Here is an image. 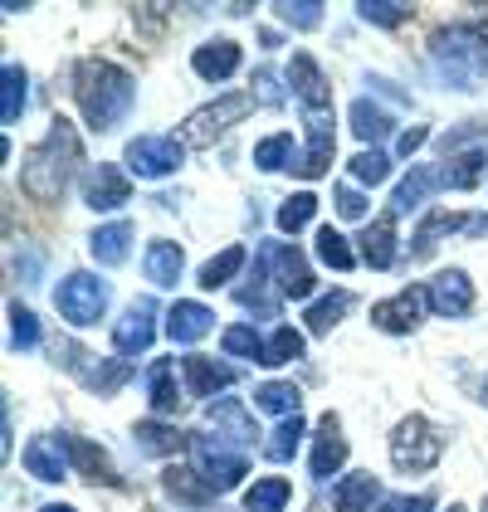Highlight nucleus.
<instances>
[{
	"label": "nucleus",
	"mask_w": 488,
	"mask_h": 512,
	"mask_svg": "<svg viewBox=\"0 0 488 512\" xmlns=\"http://www.w3.org/2000/svg\"><path fill=\"white\" fill-rule=\"evenodd\" d=\"M108 298H113L108 278L88 274V269L64 274V283L54 288V308H59V317H64V322H74V327H93L98 317L108 313Z\"/></svg>",
	"instance_id": "obj_6"
},
{
	"label": "nucleus",
	"mask_w": 488,
	"mask_h": 512,
	"mask_svg": "<svg viewBox=\"0 0 488 512\" xmlns=\"http://www.w3.org/2000/svg\"><path fill=\"white\" fill-rule=\"evenodd\" d=\"M244 259H249V254H244V244H225L215 259H205V264H201V274H196V278H201V288H210V293H215L220 283H230V278L244 269Z\"/></svg>",
	"instance_id": "obj_37"
},
{
	"label": "nucleus",
	"mask_w": 488,
	"mask_h": 512,
	"mask_svg": "<svg viewBox=\"0 0 488 512\" xmlns=\"http://www.w3.org/2000/svg\"><path fill=\"white\" fill-rule=\"evenodd\" d=\"M352 303H357V298H352L347 288H337V293H327V298H318V303H308V313H303L308 332H313V337H327L342 317L352 313Z\"/></svg>",
	"instance_id": "obj_30"
},
{
	"label": "nucleus",
	"mask_w": 488,
	"mask_h": 512,
	"mask_svg": "<svg viewBox=\"0 0 488 512\" xmlns=\"http://www.w3.org/2000/svg\"><path fill=\"white\" fill-rule=\"evenodd\" d=\"M298 356H303V332L274 327V337L264 342V366H288V361H298Z\"/></svg>",
	"instance_id": "obj_46"
},
{
	"label": "nucleus",
	"mask_w": 488,
	"mask_h": 512,
	"mask_svg": "<svg viewBox=\"0 0 488 512\" xmlns=\"http://www.w3.org/2000/svg\"><path fill=\"white\" fill-rule=\"evenodd\" d=\"M357 244H362V249H357V259H362V264H371V269H391V264H396V254H401V249H396V244H401V239H396V215L371 220Z\"/></svg>",
	"instance_id": "obj_22"
},
{
	"label": "nucleus",
	"mask_w": 488,
	"mask_h": 512,
	"mask_svg": "<svg viewBox=\"0 0 488 512\" xmlns=\"http://www.w3.org/2000/svg\"><path fill=\"white\" fill-rule=\"evenodd\" d=\"M191 454H196V473H201L215 493H230L244 473H249L244 449H230L225 439H210V434H196V439H191Z\"/></svg>",
	"instance_id": "obj_10"
},
{
	"label": "nucleus",
	"mask_w": 488,
	"mask_h": 512,
	"mask_svg": "<svg viewBox=\"0 0 488 512\" xmlns=\"http://www.w3.org/2000/svg\"><path fill=\"white\" fill-rule=\"evenodd\" d=\"M132 439H137V449H142V454H152V459H171V454L191 449V439H196V434H181L176 425H162V420H142V425L132 430Z\"/></svg>",
	"instance_id": "obj_27"
},
{
	"label": "nucleus",
	"mask_w": 488,
	"mask_h": 512,
	"mask_svg": "<svg viewBox=\"0 0 488 512\" xmlns=\"http://www.w3.org/2000/svg\"><path fill=\"white\" fill-rule=\"evenodd\" d=\"M484 512H488V498H484Z\"/></svg>",
	"instance_id": "obj_57"
},
{
	"label": "nucleus",
	"mask_w": 488,
	"mask_h": 512,
	"mask_svg": "<svg viewBox=\"0 0 488 512\" xmlns=\"http://www.w3.org/2000/svg\"><path fill=\"white\" fill-rule=\"evenodd\" d=\"M152 342H157V308L142 298L113 322V347H118V356H142Z\"/></svg>",
	"instance_id": "obj_16"
},
{
	"label": "nucleus",
	"mask_w": 488,
	"mask_h": 512,
	"mask_svg": "<svg viewBox=\"0 0 488 512\" xmlns=\"http://www.w3.org/2000/svg\"><path fill=\"white\" fill-rule=\"evenodd\" d=\"M440 454H445V430L430 425L425 415H406V420L391 430V469L425 473L440 464Z\"/></svg>",
	"instance_id": "obj_5"
},
{
	"label": "nucleus",
	"mask_w": 488,
	"mask_h": 512,
	"mask_svg": "<svg viewBox=\"0 0 488 512\" xmlns=\"http://www.w3.org/2000/svg\"><path fill=\"white\" fill-rule=\"evenodd\" d=\"M40 512H79V508H69V503H49V508H40Z\"/></svg>",
	"instance_id": "obj_54"
},
{
	"label": "nucleus",
	"mask_w": 488,
	"mask_h": 512,
	"mask_svg": "<svg viewBox=\"0 0 488 512\" xmlns=\"http://www.w3.org/2000/svg\"><path fill=\"white\" fill-rule=\"evenodd\" d=\"M425 308L435 317H464L474 313V283L464 269H445L425 283Z\"/></svg>",
	"instance_id": "obj_12"
},
{
	"label": "nucleus",
	"mask_w": 488,
	"mask_h": 512,
	"mask_svg": "<svg viewBox=\"0 0 488 512\" xmlns=\"http://www.w3.org/2000/svg\"><path fill=\"white\" fill-rule=\"evenodd\" d=\"M293 161H298L293 132H274V137H264V142L254 147V166H259V171H293Z\"/></svg>",
	"instance_id": "obj_36"
},
{
	"label": "nucleus",
	"mask_w": 488,
	"mask_h": 512,
	"mask_svg": "<svg viewBox=\"0 0 488 512\" xmlns=\"http://www.w3.org/2000/svg\"><path fill=\"white\" fill-rule=\"evenodd\" d=\"M240 44L235 40H205L196 54H191V69L201 74L205 83H225L235 79V69H240Z\"/></svg>",
	"instance_id": "obj_21"
},
{
	"label": "nucleus",
	"mask_w": 488,
	"mask_h": 512,
	"mask_svg": "<svg viewBox=\"0 0 488 512\" xmlns=\"http://www.w3.org/2000/svg\"><path fill=\"white\" fill-rule=\"evenodd\" d=\"M40 274H44V254L40 249H20L15 254V278L20 283H40Z\"/></svg>",
	"instance_id": "obj_52"
},
{
	"label": "nucleus",
	"mask_w": 488,
	"mask_h": 512,
	"mask_svg": "<svg viewBox=\"0 0 488 512\" xmlns=\"http://www.w3.org/2000/svg\"><path fill=\"white\" fill-rule=\"evenodd\" d=\"M313 215H318V196H313V191H298V196H288L284 205H279L274 225H279L284 235H298V230H303Z\"/></svg>",
	"instance_id": "obj_42"
},
{
	"label": "nucleus",
	"mask_w": 488,
	"mask_h": 512,
	"mask_svg": "<svg viewBox=\"0 0 488 512\" xmlns=\"http://www.w3.org/2000/svg\"><path fill=\"white\" fill-rule=\"evenodd\" d=\"M332 200H337V215H342V220H362L366 215V196L362 191H352V186H337Z\"/></svg>",
	"instance_id": "obj_51"
},
{
	"label": "nucleus",
	"mask_w": 488,
	"mask_h": 512,
	"mask_svg": "<svg viewBox=\"0 0 488 512\" xmlns=\"http://www.w3.org/2000/svg\"><path fill=\"white\" fill-rule=\"evenodd\" d=\"M59 444H64V454H69V464L88 478V483H118V469L108 464V454L98 449V444H88V439H79V434H59Z\"/></svg>",
	"instance_id": "obj_24"
},
{
	"label": "nucleus",
	"mask_w": 488,
	"mask_h": 512,
	"mask_svg": "<svg viewBox=\"0 0 488 512\" xmlns=\"http://www.w3.org/2000/svg\"><path fill=\"white\" fill-rule=\"evenodd\" d=\"M142 269H147V283L176 288V283H181V269H186V254H181V244H171V239H152Z\"/></svg>",
	"instance_id": "obj_26"
},
{
	"label": "nucleus",
	"mask_w": 488,
	"mask_h": 512,
	"mask_svg": "<svg viewBox=\"0 0 488 512\" xmlns=\"http://www.w3.org/2000/svg\"><path fill=\"white\" fill-rule=\"evenodd\" d=\"M318 259H323L327 269H337V274H347V269L357 264V254H352V244H347V239L337 235L332 225H323V230H318Z\"/></svg>",
	"instance_id": "obj_44"
},
{
	"label": "nucleus",
	"mask_w": 488,
	"mask_h": 512,
	"mask_svg": "<svg viewBox=\"0 0 488 512\" xmlns=\"http://www.w3.org/2000/svg\"><path fill=\"white\" fill-rule=\"evenodd\" d=\"M205 430H215V439H225L230 449H249L259 439L254 415L244 410V400H210L205 405Z\"/></svg>",
	"instance_id": "obj_13"
},
{
	"label": "nucleus",
	"mask_w": 488,
	"mask_h": 512,
	"mask_svg": "<svg viewBox=\"0 0 488 512\" xmlns=\"http://www.w3.org/2000/svg\"><path fill=\"white\" fill-rule=\"evenodd\" d=\"M20 464H25V473H30V478H40V483H59V478L69 473L64 444H59V439H49V434H40V439H30V444H25Z\"/></svg>",
	"instance_id": "obj_23"
},
{
	"label": "nucleus",
	"mask_w": 488,
	"mask_h": 512,
	"mask_svg": "<svg viewBox=\"0 0 488 512\" xmlns=\"http://www.w3.org/2000/svg\"><path fill=\"white\" fill-rule=\"evenodd\" d=\"M254 405L264 410V415H298V405H303V395L293 381H264L259 391H254Z\"/></svg>",
	"instance_id": "obj_39"
},
{
	"label": "nucleus",
	"mask_w": 488,
	"mask_h": 512,
	"mask_svg": "<svg viewBox=\"0 0 488 512\" xmlns=\"http://www.w3.org/2000/svg\"><path fill=\"white\" fill-rule=\"evenodd\" d=\"M59 356H69L64 361V371H74L88 391H98V395H113V391H122L127 381H132V361H103V356H88V352H79L74 342H59L54 347V361Z\"/></svg>",
	"instance_id": "obj_11"
},
{
	"label": "nucleus",
	"mask_w": 488,
	"mask_h": 512,
	"mask_svg": "<svg viewBox=\"0 0 488 512\" xmlns=\"http://www.w3.org/2000/svg\"><path fill=\"white\" fill-rule=\"evenodd\" d=\"M10 347L15 352H35L40 347V317L25 303H10Z\"/></svg>",
	"instance_id": "obj_43"
},
{
	"label": "nucleus",
	"mask_w": 488,
	"mask_h": 512,
	"mask_svg": "<svg viewBox=\"0 0 488 512\" xmlns=\"http://www.w3.org/2000/svg\"><path fill=\"white\" fill-rule=\"evenodd\" d=\"M381 498V478L376 473H347L337 488H332V512H371V503Z\"/></svg>",
	"instance_id": "obj_25"
},
{
	"label": "nucleus",
	"mask_w": 488,
	"mask_h": 512,
	"mask_svg": "<svg viewBox=\"0 0 488 512\" xmlns=\"http://www.w3.org/2000/svg\"><path fill=\"white\" fill-rule=\"evenodd\" d=\"M181 376H186V391L201 395V400H210L215 391H230L235 381H240V371L235 366H225V361H215V356H181Z\"/></svg>",
	"instance_id": "obj_17"
},
{
	"label": "nucleus",
	"mask_w": 488,
	"mask_h": 512,
	"mask_svg": "<svg viewBox=\"0 0 488 512\" xmlns=\"http://www.w3.org/2000/svg\"><path fill=\"white\" fill-rule=\"evenodd\" d=\"M376 512H435V498H430V493H415V498L396 493V498H381Z\"/></svg>",
	"instance_id": "obj_50"
},
{
	"label": "nucleus",
	"mask_w": 488,
	"mask_h": 512,
	"mask_svg": "<svg viewBox=\"0 0 488 512\" xmlns=\"http://www.w3.org/2000/svg\"><path fill=\"white\" fill-rule=\"evenodd\" d=\"M210 327H215V313H210L205 303H196V298H181V303H171V308H166V337H171L176 347L201 342Z\"/></svg>",
	"instance_id": "obj_18"
},
{
	"label": "nucleus",
	"mask_w": 488,
	"mask_h": 512,
	"mask_svg": "<svg viewBox=\"0 0 488 512\" xmlns=\"http://www.w3.org/2000/svg\"><path fill=\"white\" fill-rule=\"evenodd\" d=\"M220 347H225V356H249V361L264 366V337H259L254 327H244V322L220 332Z\"/></svg>",
	"instance_id": "obj_45"
},
{
	"label": "nucleus",
	"mask_w": 488,
	"mask_h": 512,
	"mask_svg": "<svg viewBox=\"0 0 488 512\" xmlns=\"http://www.w3.org/2000/svg\"><path fill=\"white\" fill-rule=\"evenodd\" d=\"M347 118H352V132H357L362 142H381V137L396 127V122H391V113H386V108H376L371 98H357V103L347 108Z\"/></svg>",
	"instance_id": "obj_35"
},
{
	"label": "nucleus",
	"mask_w": 488,
	"mask_h": 512,
	"mask_svg": "<svg viewBox=\"0 0 488 512\" xmlns=\"http://www.w3.org/2000/svg\"><path fill=\"white\" fill-rule=\"evenodd\" d=\"M79 166H83L79 127L69 118H54L49 132H44L40 142L25 152V161H20V191L35 200V205H59Z\"/></svg>",
	"instance_id": "obj_1"
},
{
	"label": "nucleus",
	"mask_w": 488,
	"mask_h": 512,
	"mask_svg": "<svg viewBox=\"0 0 488 512\" xmlns=\"http://www.w3.org/2000/svg\"><path fill=\"white\" fill-rule=\"evenodd\" d=\"M308 434V425H303V415H288V420H279V430L269 434V444H264V454L274 459V464H288L293 454H298V439Z\"/></svg>",
	"instance_id": "obj_41"
},
{
	"label": "nucleus",
	"mask_w": 488,
	"mask_h": 512,
	"mask_svg": "<svg viewBox=\"0 0 488 512\" xmlns=\"http://www.w3.org/2000/svg\"><path fill=\"white\" fill-rule=\"evenodd\" d=\"M488 166V147H469V152H454L445 161V186L449 191H474L479 186V171Z\"/></svg>",
	"instance_id": "obj_34"
},
{
	"label": "nucleus",
	"mask_w": 488,
	"mask_h": 512,
	"mask_svg": "<svg viewBox=\"0 0 488 512\" xmlns=\"http://www.w3.org/2000/svg\"><path fill=\"white\" fill-rule=\"evenodd\" d=\"M254 108H259L254 93H220L215 103L196 108L191 118L181 122V142H186V147H210L215 137H225V132H230L235 122L249 118Z\"/></svg>",
	"instance_id": "obj_7"
},
{
	"label": "nucleus",
	"mask_w": 488,
	"mask_h": 512,
	"mask_svg": "<svg viewBox=\"0 0 488 512\" xmlns=\"http://www.w3.org/2000/svg\"><path fill=\"white\" fill-rule=\"evenodd\" d=\"M357 15H362L366 25L396 30V25H406L410 15H415V5L410 0H357Z\"/></svg>",
	"instance_id": "obj_40"
},
{
	"label": "nucleus",
	"mask_w": 488,
	"mask_h": 512,
	"mask_svg": "<svg viewBox=\"0 0 488 512\" xmlns=\"http://www.w3.org/2000/svg\"><path fill=\"white\" fill-rule=\"evenodd\" d=\"M347 171H352V181H362V186H381L386 176H391V157L386 152H357V157L347 161Z\"/></svg>",
	"instance_id": "obj_47"
},
{
	"label": "nucleus",
	"mask_w": 488,
	"mask_h": 512,
	"mask_svg": "<svg viewBox=\"0 0 488 512\" xmlns=\"http://www.w3.org/2000/svg\"><path fill=\"white\" fill-rule=\"evenodd\" d=\"M288 83H293V98H298V108H303L308 137H332V88H327L323 69H318V59H313L308 49L293 54Z\"/></svg>",
	"instance_id": "obj_4"
},
{
	"label": "nucleus",
	"mask_w": 488,
	"mask_h": 512,
	"mask_svg": "<svg viewBox=\"0 0 488 512\" xmlns=\"http://www.w3.org/2000/svg\"><path fill=\"white\" fill-rule=\"evenodd\" d=\"M259 264L269 269L279 298H293V303H308V298H313L318 278H313V264L303 259L298 244H264V249H259Z\"/></svg>",
	"instance_id": "obj_8"
},
{
	"label": "nucleus",
	"mask_w": 488,
	"mask_h": 512,
	"mask_svg": "<svg viewBox=\"0 0 488 512\" xmlns=\"http://www.w3.org/2000/svg\"><path fill=\"white\" fill-rule=\"evenodd\" d=\"M425 142H430V132H425V127H410V132H401V142H396V152H401V157H415V152H420Z\"/></svg>",
	"instance_id": "obj_53"
},
{
	"label": "nucleus",
	"mask_w": 488,
	"mask_h": 512,
	"mask_svg": "<svg viewBox=\"0 0 488 512\" xmlns=\"http://www.w3.org/2000/svg\"><path fill=\"white\" fill-rule=\"evenodd\" d=\"M132 200V176L122 171V166H88V176H83V205L88 210H118Z\"/></svg>",
	"instance_id": "obj_14"
},
{
	"label": "nucleus",
	"mask_w": 488,
	"mask_h": 512,
	"mask_svg": "<svg viewBox=\"0 0 488 512\" xmlns=\"http://www.w3.org/2000/svg\"><path fill=\"white\" fill-rule=\"evenodd\" d=\"M454 230H469V220H464L459 210H435V215H425L420 230H415V239H410V254H415V259H430V254L440 249V239L454 235Z\"/></svg>",
	"instance_id": "obj_28"
},
{
	"label": "nucleus",
	"mask_w": 488,
	"mask_h": 512,
	"mask_svg": "<svg viewBox=\"0 0 488 512\" xmlns=\"http://www.w3.org/2000/svg\"><path fill=\"white\" fill-rule=\"evenodd\" d=\"M435 191H445V171H440V166H410V176L391 191V215H410V210H420Z\"/></svg>",
	"instance_id": "obj_19"
},
{
	"label": "nucleus",
	"mask_w": 488,
	"mask_h": 512,
	"mask_svg": "<svg viewBox=\"0 0 488 512\" xmlns=\"http://www.w3.org/2000/svg\"><path fill=\"white\" fill-rule=\"evenodd\" d=\"M74 103L93 132H113L137 103V79L113 59H79L74 64Z\"/></svg>",
	"instance_id": "obj_2"
},
{
	"label": "nucleus",
	"mask_w": 488,
	"mask_h": 512,
	"mask_svg": "<svg viewBox=\"0 0 488 512\" xmlns=\"http://www.w3.org/2000/svg\"><path fill=\"white\" fill-rule=\"evenodd\" d=\"M342 464H347L342 425H337V415H323V420H318V439H313V459H308V469H313V478H332Z\"/></svg>",
	"instance_id": "obj_20"
},
{
	"label": "nucleus",
	"mask_w": 488,
	"mask_h": 512,
	"mask_svg": "<svg viewBox=\"0 0 488 512\" xmlns=\"http://www.w3.org/2000/svg\"><path fill=\"white\" fill-rule=\"evenodd\" d=\"M274 10H279V20L293 25V30H318V25H323V0H279Z\"/></svg>",
	"instance_id": "obj_48"
},
{
	"label": "nucleus",
	"mask_w": 488,
	"mask_h": 512,
	"mask_svg": "<svg viewBox=\"0 0 488 512\" xmlns=\"http://www.w3.org/2000/svg\"><path fill=\"white\" fill-rule=\"evenodd\" d=\"M430 64L449 88L474 93L488 79V35L479 25H440L430 35Z\"/></svg>",
	"instance_id": "obj_3"
},
{
	"label": "nucleus",
	"mask_w": 488,
	"mask_h": 512,
	"mask_svg": "<svg viewBox=\"0 0 488 512\" xmlns=\"http://www.w3.org/2000/svg\"><path fill=\"white\" fill-rule=\"evenodd\" d=\"M147 395H152V410H157V415H176V410L186 405L171 361H152V371H147Z\"/></svg>",
	"instance_id": "obj_31"
},
{
	"label": "nucleus",
	"mask_w": 488,
	"mask_h": 512,
	"mask_svg": "<svg viewBox=\"0 0 488 512\" xmlns=\"http://www.w3.org/2000/svg\"><path fill=\"white\" fill-rule=\"evenodd\" d=\"M162 488L176 498V503H191V508H201V503H210V483H205L196 469H181V464H171V469L162 473Z\"/></svg>",
	"instance_id": "obj_32"
},
{
	"label": "nucleus",
	"mask_w": 488,
	"mask_h": 512,
	"mask_svg": "<svg viewBox=\"0 0 488 512\" xmlns=\"http://www.w3.org/2000/svg\"><path fill=\"white\" fill-rule=\"evenodd\" d=\"M0 83H5V88H0V122H5V127H15V122H20V113H25V69H20V64H5V69H0Z\"/></svg>",
	"instance_id": "obj_38"
},
{
	"label": "nucleus",
	"mask_w": 488,
	"mask_h": 512,
	"mask_svg": "<svg viewBox=\"0 0 488 512\" xmlns=\"http://www.w3.org/2000/svg\"><path fill=\"white\" fill-rule=\"evenodd\" d=\"M420 313H425V288H401L396 298H381L371 308V327L391 332V337H406L420 327Z\"/></svg>",
	"instance_id": "obj_15"
},
{
	"label": "nucleus",
	"mask_w": 488,
	"mask_h": 512,
	"mask_svg": "<svg viewBox=\"0 0 488 512\" xmlns=\"http://www.w3.org/2000/svg\"><path fill=\"white\" fill-rule=\"evenodd\" d=\"M449 512H464V508H459V503H454V508H449Z\"/></svg>",
	"instance_id": "obj_56"
},
{
	"label": "nucleus",
	"mask_w": 488,
	"mask_h": 512,
	"mask_svg": "<svg viewBox=\"0 0 488 512\" xmlns=\"http://www.w3.org/2000/svg\"><path fill=\"white\" fill-rule=\"evenodd\" d=\"M122 161H127L132 176L162 181V176L186 166V142H181V137H162V132H147V137H132V142H127Z\"/></svg>",
	"instance_id": "obj_9"
},
{
	"label": "nucleus",
	"mask_w": 488,
	"mask_h": 512,
	"mask_svg": "<svg viewBox=\"0 0 488 512\" xmlns=\"http://www.w3.org/2000/svg\"><path fill=\"white\" fill-rule=\"evenodd\" d=\"M127 244H132V225H127V220L98 225V230H93V239H88V249H93V259H98L103 269H118V264H127Z\"/></svg>",
	"instance_id": "obj_29"
},
{
	"label": "nucleus",
	"mask_w": 488,
	"mask_h": 512,
	"mask_svg": "<svg viewBox=\"0 0 488 512\" xmlns=\"http://www.w3.org/2000/svg\"><path fill=\"white\" fill-rule=\"evenodd\" d=\"M249 88H254V103H259V108H284L288 103V93L279 88V74H274V69H254Z\"/></svg>",
	"instance_id": "obj_49"
},
{
	"label": "nucleus",
	"mask_w": 488,
	"mask_h": 512,
	"mask_svg": "<svg viewBox=\"0 0 488 512\" xmlns=\"http://www.w3.org/2000/svg\"><path fill=\"white\" fill-rule=\"evenodd\" d=\"M293 498V483L269 473V478H254V488L244 493V512H284Z\"/></svg>",
	"instance_id": "obj_33"
},
{
	"label": "nucleus",
	"mask_w": 488,
	"mask_h": 512,
	"mask_svg": "<svg viewBox=\"0 0 488 512\" xmlns=\"http://www.w3.org/2000/svg\"><path fill=\"white\" fill-rule=\"evenodd\" d=\"M479 400H484V405H488V376H484V386H479Z\"/></svg>",
	"instance_id": "obj_55"
}]
</instances>
